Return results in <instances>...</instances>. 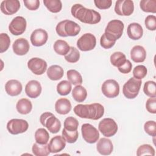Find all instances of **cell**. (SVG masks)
I'll return each mask as SVG.
<instances>
[{"instance_id": "cell-37", "label": "cell", "mask_w": 156, "mask_h": 156, "mask_svg": "<svg viewBox=\"0 0 156 156\" xmlns=\"http://www.w3.org/2000/svg\"><path fill=\"white\" fill-rule=\"evenodd\" d=\"M65 58L69 63H76L80 58V52L77 49L71 46L69 51L65 55Z\"/></svg>"}, {"instance_id": "cell-30", "label": "cell", "mask_w": 156, "mask_h": 156, "mask_svg": "<svg viewBox=\"0 0 156 156\" xmlns=\"http://www.w3.org/2000/svg\"><path fill=\"white\" fill-rule=\"evenodd\" d=\"M32 151L35 156H47L50 154L48 144H41L37 142L33 144Z\"/></svg>"}, {"instance_id": "cell-24", "label": "cell", "mask_w": 156, "mask_h": 156, "mask_svg": "<svg viewBox=\"0 0 156 156\" xmlns=\"http://www.w3.org/2000/svg\"><path fill=\"white\" fill-rule=\"evenodd\" d=\"M55 110L60 115H66L71 110L70 101L66 98L58 99L55 104Z\"/></svg>"}, {"instance_id": "cell-35", "label": "cell", "mask_w": 156, "mask_h": 156, "mask_svg": "<svg viewBox=\"0 0 156 156\" xmlns=\"http://www.w3.org/2000/svg\"><path fill=\"white\" fill-rule=\"evenodd\" d=\"M71 83L68 80H62L57 85V91L61 96H66L71 91Z\"/></svg>"}, {"instance_id": "cell-12", "label": "cell", "mask_w": 156, "mask_h": 156, "mask_svg": "<svg viewBox=\"0 0 156 156\" xmlns=\"http://www.w3.org/2000/svg\"><path fill=\"white\" fill-rule=\"evenodd\" d=\"M134 11V4L131 0H118L115 3V12L120 16H130Z\"/></svg>"}, {"instance_id": "cell-15", "label": "cell", "mask_w": 156, "mask_h": 156, "mask_svg": "<svg viewBox=\"0 0 156 156\" xmlns=\"http://www.w3.org/2000/svg\"><path fill=\"white\" fill-rule=\"evenodd\" d=\"M48 38L47 32L42 29H37L34 30L30 35V41L34 46H41L44 45Z\"/></svg>"}, {"instance_id": "cell-23", "label": "cell", "mask_w": 156, "mask_h": 156, "mask_svg": "<svg viewBox=\"0 0 156 156\" xmlns=\"http://www.w3.org/2000/svg\"><path fill=\"white\" fill-rule=\"evenodd\" d=\"M130 57L134 62H143L146 57V51L143 46L136 45L130 51Z\"/></svg>"}, {"instance_id": "cell-7", "label": "cell", "mask_w": 156, "mask_h": 156, "mask_svg": "<svg viewBox=\"0 0 156 156\" xmlns=\"http://www.w3.org/2000/svg\"><path fill=\"white\" fill-rule=\"evenodd\" d=\"M98 129L104 136L111 137L117 132L118 125L114 119L107 118L99 122Z\"/></svg>"}, {"instance_id": "cell-29", "label": "cell", "mask_w": 156, "mask_h": 156, "mask_svg": "<svg viewBox=\"0 0 156 156\" xmlns=\"http://www.w3.org/2000/svg\"><path fill=\"white\" fill-rule=\"evenodd\" d=\"M110 59L112 65L117 68L122 66L127 60L125 54L119 51L113 53L111 55Z\"/></svg>"}, {"instance_id": "cell-33", "label": "cell", "mask_w": 156, "mask_h": 156, "mask_svg": "<svg viewBox=\"0 0 156 156\" xmlns=\"http://www.w3.org/2000/svg\"><path fill=\"white\" fill-rule=\"evenodd\" d=\"M68 80L74 85H81L82 83V77L81 74L75 69H69L66 73Z\"/></svg>"}, {"instance_id": "cell-38", "label": "cell", "mask_w": 156, "mask_h": 156, "mask_svg": "<svg viewBox=\"0 0 156 156\" xmlns=\"http://www.w3.org/2000/svg\"><path fill=\"white\" fill-rule=\"evenodd\" d=\"M79 133L77 130L70 131L64 128L62 130V136L65 141L69 143H75L78 138Z\"/></svg>"}, {"instance_id": "cell-1", "label": "cell", "mask_w": 156, "mask_h": 156, "mask_svg": "<svg viewBox=\"0 0 156 156\" xmlns=\"http://www.w3.org/2000/svg\"><path fill=\"white\" fill-rule=\"evenodd\" d=\"M72 15L83 23L95 24L100 22L101 16L94 10L87 9L80 4L73 5L71 9Z\"/></svg>"}, {"instance_id": "cell-43", "label": "cell", "mask_w": 156, "mask_h": 156, "mask_svg": "<svg viewBox=\"0 0 156 156\" xmlns=\"http://www.w3.org/2000/svg\"><path fill=\"white\" fill-rule=\"evenodd\" d=\"M115 40L110 38L105 34V33L102 34L100 39L101 46L104 49H110L112 48L115 45Z\"/></svg>"}, {"instance_id": "cell-42", "label": "cell", "mask_w": 156, "mask_h": 156, "mask_svg": "<svg viewBox=\"0 0 156 156\" xmlns=\"http://www.w3.org/2000/svg\"><path fill=\"white\" fill-rule=\"evenodd\" d=\"M147 68L144 65H138L133 68V76L136 79H142L147 74Z\"/></svg>"}, {"instance_id": "cell-14", "label": "cell", "mask_w": 156, "mask_h": 156, "mask_svg": "<svg viewBox=\"0 0 156 156\" xmlns=\"http://www.w3.org/2000/svg\"><path fill=\"white\" fill-rule=\"evenodd\" d=\"M47 63L42 58L34 57L30 58L27 62L28 68L36 75L43 74L47 69Z\"/></svg>"}, {"instance_id": "cell-45", "label": "cell", "mask_w": 156, "mask_h": 156, "mask_svg": "<svg viewBox=\"0 0 156 156\" xmlns=\"http://www.w3.org/2000/svg\"><path fill=\"white\" fill-rule=\"evenodd\" d=\"M146 27L149 30H155L156 29V17L154 15H148L144 21Z\"/></svg>"}, {"instance_id": "cell-22", "label": "cell", "mask_w": 156, "mask_h": 156, "mask_svg": "<svg viewBox=\"0 0 156 156\" xmlns=\"http://www.w3.org/2000/svg\"><path fill=\"white\" fill-rule=\"evenodd\" d=\"M128 37L133 40L140 39L143 34V29L141 26L137 23H130L127 29Z\"/></svg>"}, {"instance_id": "cell-27", "label": "cell", "mask_w": 156, "mask_h": 156, "mask_svg": "<svg viewBox=\"0 0 156 156\" xmlns=\"http://www.w3.org/2000/svg\"><path fill=\"white\" fill-rule=\"evenodd\" d=\"M72 96L76 101L78 102H82L84 101L87 98V90L80 85H76L72 91Z\"/></svg>"}, {"instance_id": "cell-3", "label": "cell", "mask_w": 156, "mask_h": 156, "mask_svg": "<svg viewBox=\"0 0 156 156\" xmlns=\"http://www.w3.org/2000/svg\"><path fill=\"white\" fill-rule=\"evenodd\" d=\"M55 30L57 34L60 37H74L79 34L80 27L74 21L65 20L57 24Z\"/></svg>"}, {"instance_id": "cell-40", "label": "cell", "mask_w": 156, "mask_h": 156, "mask_svg": "<svg viewBox=\"0 0 156 156\" xmlns=\"http://www.w3.org/2000/svg\"><path fill=\"white\" fill-rule=\"evenodd\" d=\"M64 128L70 131L77 130L79 126V122L77 119L74 117L69 116L67 117L63 123Z\"/></svg>"}, {"instance_id": "cell-26", "label": "cell", "mask_w": 156, "mask_h": 156, "mask_svg": "<svg viewBox=\"0 0 156 156\" xmlns=\"http://www.w3.org/2000/svg\"><path fill=\"white\" fill-rule=\"evenodd\" d=\"M16 108L18 112L20 114L27 115L31 112L32 109V104L28 99L22 98L17 102Z\"/></svg>"}, {"instance_id": "cell-48", "label": "cell", "mask_w": 156, "mask_h": 156, "mask_svg": "<svg viewBox=\"0 0 156 156\" xmlns=\"http://www.w3.org/2000/svg\"><path fill=\"white\" fill-rule=\"evenodd\" d=\"M23 2L25 7L30 10H35L40 6V1L38 0H25Z\"/></svg>"}, {"instance_id": "cell-25", "label": "cell", "mask_w": 156, "mask_h": 156, "mask_svg": "<svg viewBox=\"0 0 156 156\" xmlns=\"http://www.w3.org/2000/svg\"><path fill=\"white\" fill-rule=\"evenodd\" d=\"M64 74L63 69L59 65H54L49 67L47 70V76L52 80H58L62 78Z\"/></svg>"}, {"instance_id": "cell-41", "label": "cell", "mask_w": 156, "mask_h": 156, "mask_svg": "<svg viewBox=\"0 0 156 156\" xmlns=\"http://www.w3.org/2000/svg\"><path fill=\"white\" fill-rule=\"evenodd\" d=\"M10 44V40L9 35L5 33L0 34V52L2 53L6 51Z\"/></svg>"}, {"instance_id": "cell-32", "label": "cell", "mask_w": 156, "mask_h": 156, "mask_svg": "<svg viewBox=\"0 0 156 156\" xmlns=\"http://www.w3.org/2000/svg\"><path fill=\"white\" fill-rule=\"evenodd\" d=\"M45 7L52 13H58L62 8V4L60 0H44Z\"/></svg>"}, {"instance_id": "cell-21", "label": "cell", "mask_w": 156, "mask_h": 156, "mask_svg": "<svg viewBox=\"0 0 156 156\" xmlns=\"http://www.w3.org/2000/svg\"><path fill=\"white\" fill-rule=\"evenodd\" d=\"M5 90L9 95L11 96H16L21 93L23 86L20 81L11 79L6 82L5 85Z\"/></svg>"}, {"instance_id": "cell-13", "label": "cell", "mask_w": 156, "mask_h": 156, "mask_svg": "<svg viewBox=\"0 0 156 156\" xmlns=\"http://www.w3.org/2000/svg\"><path fill=\"white\" fill-rule=\"evenodd\" d=\"M27 23L26 19L20 16H16L10 22L9 25L10 32L14 35H20L23 34L26 29Z\"/></svg>"}, {"instance_id": "cell-8", "label": "cell", "mask_w": 156, "mask_h": 156, "mask_svg": "<svg viewBox=\"0 0 156 156\" xmlns=\"http://www.w3.org/2000/svg\"><path fill=\"white\" fill-rule=\"evenodd\" d=\"M81 132L83 140L88 143H95L99 138L98 130L90 124H83L81 127Z\"/></svg>"}, {"instance_id": "cell-39", "label": "cell", "mask_w": 156, "mask_h": 156, "mask_svg": "<svg viewBox=\"0 0 156 156\" xmlns=\"http://www.w3.org/2000/svg\"><path fill=\"white\" fill-rule=\"evenodd\" d=\"M136 155L138 156L141 155H155V149L154 147L148 144H144L138 147L136 151Z\"/></svg>"}, {"instance_id": "cell-49", "label": "cell", "mask_w": 156, "mask_h": 156, "mask_svg": "<svg viewBox=\"0 0 156 156\" xmlns=\"http://www.w3.org/2000/svg\"><path fill=\"white\" fill-rule=\"evenodd\" d=\"M132 68V65L130 62V60H126V62L122 66L118 68V69L119 71L121 72V73L128 74L131 71Z\"/></svg>"}, {"instance_id": "cell-28", "label": "cell", "mask_w": 156, "mask_h": 156, "mask_svg": "<svg viewBox=\"0 0 156 156\" xmlns=\"http://www.w3.org/2000/svg\"><path fill=\"white\" fill-rule=\"evenodd\" d=\"M53 48L55 52L60 55H65L70 50V46L68 43L62 40H57L55 41Z\"/></svg>"}, {"instance_id": "cell-19", "label": "cell", "mask_w": 156, "mask_h": 156, "mask_svg": "<svg viewBox=\"0 0 156 156\" xmlns=\"http://www.w3.org/2000/svg\"><path fill=\"white\" fill-rule=\"evenodd\" d=\"M66 146V141L63 136L57 135L54 136L48 144V149L51 153H57L62 151Z\"/></svg>"}, {"instance_id": "cell-20", "label": "cell", "mask_w": 156, "mask_h": 156, "mask_svg": "<svg viewBox=\"0 0 156 156\" xmlns=\"http://www.w3.org/2000/svg\"><path fill=\"white\" fill-rule=\"evenodd\" d=\"M98 152L103 155H108L111 154L113 150V143L110 140L107 138H101L96 145Z\"/></svg>"}, {"instance_id": "cell-6", "label": "cell", "mask_w": 156, "mask_h": 156, "mask_svg": "<svg viewBox=\"0 0 156 156\" xmlns=\"http://www.w3.org/2000/svg\"><path fill=\"white\" fill-rule=\"evenodd\" d=\"M124 25L118 20H113L109 21L105 27V33L110 38L116 41L122 35Z\"/></svg>"}, {"instance_id": "cell-31", "label": "cell", "mask_w": 156, "mask_h": 156, "mask_svg": "<svg viewBox=\"0 0 156 156\" xmlns=\"http://www.w3.org/2000/svg\"><path fill=\"white\" fill-rule=\"evenodd\" d=\"M49 138L48 132L44 128H39L35 132V141L39 144H47Z\"/></svg>"}, {"instance_id": "cell-4", "label": "cell", "mask_w": 156, "mask_h": 156, "mask_svg": "<svg viewBox=\"0 0 156 156\" xmlns=\"http://www.w3.org/2000/svg\"><path fill=\"white\" fill-rule=\"evenodd\" d=\"M40 121L52 133H56L60 130L61 122L52 113L44 112L41 114L40 117Z\"/></svg>"}, {"instance_id": "cell-11", "label": "cell", "mask_w": 156, "mask_h": 156, "mask_svg": "<svg viewBox=\"0 0 156 156\" xmlns=\"http://www.w3.org/2000/svg\"><path fill=\"white\" fill-rule=\"evenodd\" d=\"M103 94L108 98H114L119 93V85L114 79L106 80L102 85L101 88Z\"/></svg>"}, {"instance_id": "cell-2", "label": "cell", "mask_w": 156, "mask_h": 156, "mask_svg": "<svg viewBox=\"0 0 156 156\" xmlns=\"http://www.w3.org/2000/svg\"><path fill=\"white\" fill-rule=\"evenodd\" d=\"M74 112L80 118L98 120L104 114V108L99 103L78 104L74 107Z\"/></svg>"}, {"instance_id": "cell-47", "label": "cell", "mask_w": 156, "mask_h": 156, "mask_svg": "<svg viewBox=\"0 0 156 156\" xmlns=\"http://www.w3.org/2000/svg\"><path fill=\"white\" fill-rule=\"evenodd\" d=\"M94 3L99 9H107L111 7L112 1L111 0H94Z\"/></svg>"}, {"instance_id": "cell-44", "label": "cell", "mask_w": 156, "mask_h": 156, "mask_svg": "<svg viewBox=\"0 0 156 156\" xmlns=\"http://www.w3.org/2000/svg\"><path fill=\"white\" fill-rule=\"evenodd\" d=\"M144 129L146 133L151 136L156 135V122L155 121H148L144 125Z\"/></svg>"}, {"instance_id": "cell-18", "label": "cell", "mask_w": 156, "mask_h": 156, "mask_svg": "<svg viewBox=\"0 0 156 156\" xmlns=\"http://www.w3.org/2000/svg\"><path fill=\"white\" fill-rule=\"evenodd\" d=\"M12 48L15 54L18 55H24L29 51L30 46L28 41L26 39L20 38L16 39L13 42Z\"/></svg>"}, {"instance_id": "cell-10", "label": "cell", "mask_w": 156, "mask_h": 156, "mask_svg": "<svg viewBox=\"0 0 156 156\" xmlns=\"http://www.w3.org/2000/svg\"><path fill=\"white\" fill-rule=\"evenodd\" d=\"M96 44V39L94 35L86 33L77 41V46L82 51H89L93 49Z\"/></svg>"}, {"instance_id": "cell-36", "label": "cell", "mask_w": 156, "mask_h": 156, "mask_svg": "<svg viewBox=\"0 0 156 156\" xmlns=\"http://www.w3.org/2000/svg\"><path fill=\"white\" fill-rule=\"evenodd\" d=\"M144 94L150 97L154 98L156 96V85L154 81L149 80L145 82L143 87Z\"/></svg>"}, {"instance_id": "cell-17", "label": "cell", "mask_w": 156, "mask_h": 156, "mask_svg": "<svg viewBox=\"0 0 156 156\" xmlns=\"http://www.w3.org/2000/svg\"><path fill=\"white\" fill-rule=\"evenodd\" d=\"M42 88L40 83L35 80L27 82L25 87V93L30 98H37L41 93Z\"/></svg>"}, {"instance_id": "cell-5", "label": "cell", "mask_w": 156, "mask_h": 156, "mask_svg": "<svg viewBox=\"0 0 156 156\" xmlns=\"http://www.w3.org/2000/svg\"><path fill=\"white\" fill-rule=\"evenodd\" d=\"M141 85V80L131 77L123 85L122 93L124 96L130 99L135 98L139 93Z\"/></svg>"}, {"instance_id": "cell-34", "label": "cell", "mask_w": 156, "mask_h": 156, "mask_svg": "<svg viewBox=\"0 0 156 156\" xmlns=\"http://www.w3.org/2000/svg\"><path fill=\"white\" fill-rule=\"evenodd\" d=\"M141 9L145 12L156 13V0H142L140 2Z\"/></svg>"}, {"instance_id": "cell-16", "label": "cell", "mask_w": 156, "mask_h": 156, "mask_svg": "<svg viewBox=\"0 0 156 156\" xmlns=\"http://www.w3.org/2000/svg\"><path fill=\"white\" fill-rule=\"evenodd\" d=\"M1 11L6 15L16 13L20 8V2L18 0H5L1 3Z\"/></svg>"}, {"instance_id": "cell-9", "label": "cell", "mask_w": 156, "mask_h": 156, "mask_svg": "<svg viewBox=\"0 0 156 156\" xmlns=\"http://www.w3.org/2000/svg\"><path fill=\"white\" fill-rule=\"evenodd\" d=\"M28 128V122L23 119H12L7 124V129L9 133L12 135L24 133Z\"/></svg>"}, {"instance_id": "cell-46", "label": "cell", "mask_w": 156, "mask_h": 156, "mask_svg": "<svg viewBox=\"0 0 156 156\" xmlns=\"http://www.w3.org/2000/svg\"><path fill=\"white\" fill-rule=\"evenodd\" d=\"M146 110L151 113H156V98L155 97L149 98L146 103Z\"/></svg>"}]
</instances>
